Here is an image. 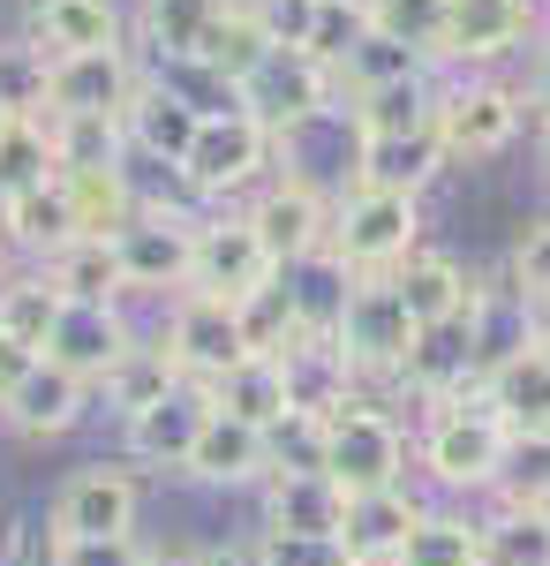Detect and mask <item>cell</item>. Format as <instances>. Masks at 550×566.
<instances>
[{"label":"cell","instance_id":"53","mask_svg":"<svg viewBox=\"0 0 550 566\" xmlns=\"http://www.w3.org/2000/svg\"><path fill=\"white\" fill-rule=\"evenodd\" d=\"M520 98H528L536 122H550V39L536 45V61H528V91H520Z\"/></svg>","mask_w":550,"mask_h":566},{"label":"cell","instance_id":"48","mask_svg":"<svg viewBox=\"0 0 550 566\" xmlns=\"http://www.w3.org/2000/svg\"><path fill=\"white\" fill-rule=\"evenodd\" d=\"M256 15H264L272 45H295V53H309V39H317V15H325V0H256Z\"/></svg>","mask_w":550,"mask_h":566},{"label":"cell","instance_id":"37","mask_svg":"<svg viewBox=\"0 0 550 566\" xmlns=\"http://www.w3.org/2000/svg\"><path fill=\"white\" fill-rule=\"evenodd\" d=\"M234 310H242V340H250V355H287L295 340H309V325H302V295H295L287 272H272L250 303H234Z\"/></svg>","mask_w":550,"mask_h":566},{"label":"cell","instance_id":"27","mask_svg":"<svg viewBox=\"0 0 550 566\" xmlns=\"http://www.w3.org/2000/svg\"><path fill=\"white\" fill-rule=\"evenodd\" d=\"M39 272L61 287V295H68V303H121V295H128L114 234H76V242H61Z\"/></svg>","mask_w":550,"mask_h":566},{"label":"cell","instance_id":"55","mask_svg":"<svg viewBox=\"0 0 550 566\" xmlns=\"http://www.w3.org/2000/svg\"><path fill=\"white\" fill-rule=\"evenodd\" d=\"M144 566H204V552H197V544H159Z\"/></svg>","mask_w":550,"mask_h":566},{"label":"cell","instance_id":"13","mask_svg":"<svg viewBox=\"0 0 550 566\" xmlns=\"http://www.w3.org/2000/svg\"><path fill=\"white\" fill-rule=\"evenodd\" d=\"M204 423H212V392L181 378L167 400H151L144 416H128L121 446H128V461H144V469H173V476H181L189 453H197V438H204Z\"/></svg>","mask_w":550,"mask_h":566},{"label":"cell","instance_id":"58","mask_svg":"<svg viewBox=\"0 0 550 566\" xmlns=\"http://www.w3.org/2000/svg\"><path fill=\"white\" fill-rule=\"evenodd\" d=\"M8 280H15V272H8V264H0V310H8Z\"/></svg>","mask_w":550,"mask_h":566},{"label":"cell","instance_id":"56","mask_svg":"<svg viewBox=\"0 0 550 566\" xmlns=\"http://www.w3.org/2000/svg\"><path fill=\"white\" fill-rule=\"evenodd\" d=\"M536 167H543V175H550V122H543V129H536Z\"/></svg>","mask_w":550,"mask_h":566},{"label":"cell","instance_id":"12","mask_svg":"<svg viewBox=\"0 0 550 566\" xmlns=\"http://www.w3.org/2000/svg\"><path fill=\"white\" fill-rule=\"evenodd\" d=\"M279 264L264 258L250 212H219V219H197V264H189V287L197 295H219V303H250L256 287L272 280Z\"/></svg>","mask_w":550,"mask_h":566},{"label":"cell","instance_id":"21","mask_svg":"<svg viewBox=\"0 0 550 566\" xmlns=\"http://www.w3.org/2000/svg\"><path fill=\"white\" fill-rule=\"evenodd\" d=\"M392 287H400V303H408V317H415L423 333L467 325V310H475V295H483V280H475L461 258H445V250H415V258L392 272Z\"/></svg>","mask_w":550,"mask_h":566},{"label":"cell","instance_id":"7","mask_svg":"<svg viewBox=\"0 0 550 566\" xmlns=\"http://www.w3.org/2000/svg\"><path fill=\"white\" fill-rule=\"evenodd\" d=\"M114 250H121V280L128 295H189V264H197V219L181 212V205H151L144 197V212L128 219L121 234H114Z\"/></svg>","mask_w":550,"mask_h":566},{"label":"cell","instance_id":"5","mask_svg":"<svg viewBox=\"0 0 550 566\" xmlns=\"http://www.w3.org/2000/svg\"><path fill=\"white\" fill-rule=\"evenodd\" d=\"M136 514H144V483L114 461H91L76 476H61L53 506H45V536L53 544H106V536H136Z\"/></svg>","mask_w":550,"mask_h":566},{"label":"cell","instance_id":"11","mask_svg":"<svg viewBox=\"0 0 550 566\" xmlns=\"http://www.w3.org/2000/svg\"><path fill=\"white\" fill-rule=\"evenodd\" d=\"M332 91H339V76L317 61V53L279 45L250 84H242V114H256L272 136H287V129H302V122H317V114H332V106H339Z\"/></svg>","mask_w":550,"mask_h":566},{"label":"cell","instance_id":"2","mask_svg":"<svg viewBox=\"0 0 550 566\" xmlns=\"http://www.w3.org/2000/svg\"><path fill=\"white\" fill-rule=\"evenodd\" d=\"M506 423L483 408V392L475 400H445V408H430L423 431H415V469H423L437 491H453V499H475V491H498V469H506Z\"/></svg>","mask_w":550,"mask_h":566},{"label":"cell","instance_id":"10","mask_svg":"<svg viewBox=\"0 0 550 566\" xmlns=\"http://www.w3.org/2000/svg\"><path fill=\"white\" fill-rule=\"evenodd\" d=\"M528 122V98L512 84H445L437 98V144H445V167H461V159H498L512 136Z\"/></svg>","mask_w":550,"mask_h":566},{"label":"cell","instance_id":"9","mask_svg":"<svg viewBox=\"0 0 550 566\" xmlns=\"http://www.w3.org/2000/svg\"><path fill=\"white\" fill-rule=\"evenodd\" d=\"M250 227H256V242H264V258L279 264V272H295V264L332 250V197L302 175H279L256 189Z\"/></svg>","mask_w":550,"mask_h":566},{"label":"cell","instance_id":"39","mask_svg":"<svg viewBox=\"0 0 550 566\" xmlns=\"http://www.w3.org/2000/svg\"><path fill=\"white\" fill-rule=\"evenodd\" d=\"M483 566H550V506H490Z\"/></svg>","mask_w":550,"mask_h":566},{"label":"cell","instance_id":"32","mask_svg":"<svg viewBox=\"0 0 550 566\" xmlns=\"http://www.w3.org/2000/svg\"><path fill=\"white\" fill-rule=\"evenodd\" d=\"M45 144H53V175H91V167H121L128 129L114 114H45Z\"/></svg>","mask_w":550,"mask_h":566},{"label":"cell","instance_id":"20","mask_svg":"<svg viewBox=\"0 0 550 566\" xmlns=\"http://www.w3.org/2000/svg\"><path fill=\"white\" fill-rule=\"evenodd\" d=\"M423 514H430V499L415 491V483L362 491V499H347V536H339V552H347V559H362V566H392Z\"/></svg>","mask_w":550,"mask_h":566},{"label":"cell","instance_id":"41","mask_svg":"<svg viewBox=\"0 0 550 566\" xmlns=\"http://www.w3.org/2000/svg\"><path fill=\"white\" fill-rule=\"evenodd\" d=\"M61 310H68V295H61V287H53V280L39 272V264H31V272H15V280H8V310H0V333L45 355L53 325H61Z\"/></svg>","mask_w":550,"mask_h":566},{"label":"cell","instance_id":"50","mask_svg":"<svg viewBox=\"0 0 550 566\" xmlns=\"http://www.w3.org/2000/svg\"><path fill=\"white\" fill-rule=\"evenodd\" d=\"M264 559L272 566H339L347 552L339 544H317V536H264Z\"/></svg>","mask_w":550,"mask_h":566},{"label":"cell","instance_id":"45","mask_svg":"<svg viewBox=\"0 0 550 566\" xmlns=\"http://www.w3.org/2000/svg\"><path fill=\"white\" fill-rule=\"evenodd\" d=\"M39 181H53V144H45V122H0V197L39 189Z\"/></svg>","mask_w":550,"mask_h":566},{"label":"cell","instance_id":"24","mask_svg":"<svg viewBox=\"0 0 550 566\" xmlns=\"http://www.w3.org/2000/svg\"><path fill=\"white\" fill-rule=\"evenodd\" d=\"M0 242H15L31 264H45L61 242H76V205H68V181L53 175L39 189H15L0 205Z\"/></svg>","mask_w":550,"mask_h":566},{"label":"cell","instance_id":"4","mask_svg":"<svg viewBox=\"0 0 550 566\" xmlns=\"http://www.w3.org/2000/svg\"><path fill=\"white\" fill-rule=\"evenodd\" d=\"M332 340L347 348V363H355L362 386H400L408 363H415V348H423V325L408 317V303H400L392 280H355Z\"/></svg>","mask_w":550,"mask_h":566},{"label":"cell","instance_id":"29","mask_svg":"<svg viewBox=\"0 0 550 566\" xmlns=\"http://www.w3.org/2000/svg\"><path fill=\"white\" fill-rule=\"evenodd\" d=\"M437 98H445V84L408 76V84H384V91H355L347 122H355V136H430L437 129Z\"/></svg>","mask_w":550,"mask_h":566},{"label":"cell","instance_id":"26","mask_svg":"<svg viewBox=\"0 0 550 566\" xmlns=\"http://www.w3.org/2000/svg\"><path fill=\"white\" fill-rule=\"evenodd\" d=\"M445 167V144L430 136H355V189H408L423 197V181Z\"/></svg>","mask_w":550,"mask_h":566},{"label":"cell","instance_id":"14","mask_svg":"<svg viewBox=\"0 0 550 566\" xmlns=\"http://www.w3.org/2000/svg\"><path fill=\"white\" fill-rule=\"evenodd\" d=\"M256 536H317V544H339L347 536V491L325 469H272L264 476V528Z\"/></svg>","mask_w":550,"mask_h":566},{"label":"cell","instance_id":"51","mask_svg":"<svg viewBox=\"0 0 550 566\" xmlns=\"http://www.w3.org/2000/svg\"><path fill=\"white\" fill-rule=\"evenodd\" d=\"M39 363H45L39 348H23V340H8V333H0V400H8V392L23 386V378H31Z\"/></svg>","mask_w":550,"mask_h":566},{"label":"cell","instance_id":"3","mask_svg":"<svg viewBox=\"0 0 550 566\" xmlns=\"http://www.w3.org/2000/svg\"><path fill=\"white\" fill-rule=\"evenodd\" d=\"M408 461H415L408 423H400L392 408H378L370 392H362V400H347L339 416H325V476H332L347 499L408 483Z\"/></svg>","mask_w":550,"mask_h":566},{"label":"cell","instance_id":"15","mask_svg":"<svg viewBox=\"0 0 550 566\" xmlns=\"http://www.w3.org/2000/svg\"><path fill=\"white\" fill-rule=\"evenodd\" d=\"M144 333L121 317V303H68L61 310V325H53V340H45V363H61V370H76L91 392L106 386V370L136 348Z\"/></svg>","mask_w":550,"mask_h":566},{"label":"cell","instance_id":"8","mask_svg":"<svg viewBox=\"0 0 550 566\" xmlns=\"http://www.w3.org/2000/svg\"><path fill=\"white\" fill-rule=\"evenodd\" d=\"M272 159H279V136L264 129L256 114H219V122L197 129L189 159L173 175H181V189H197V197H242L250 181H264Z\"/></svg>","mask_w":550,"mask_h":566},{"label":"cell","instance_id":"49","mask_svg":"<svg viewBox=\"0 0 550 566\" xmlns=\"http://www.w3.org/2000/svg\"><path fill=\"white\" fill-rule=\"evenodd\" d=\"M61 559H68V566H144V559H151V544H136V536H106V544H61Z\"/></svg>","mask_w":550,"mask_h":566},{"label":"cell","instance_id":"1","mask_svg":"<svg viewBox=\"0 0 550 566\" xmlns=\"http://www.w3.org/2000/svg\"><path fill=\"white\" fill-rule=\"evenodd\" d=\"M423 250V197L408 189H339L332 197V258L355 280H392Z\"/></svg>","mask_w":550,"mask_h":566},{"label":"cell","instance_id":"44","mask_svg":"<svg viewBox=\"0 0 550 566\" xmlns=\"http://www.w3.org/2000/svg\"><path fill=\"white\" fill-rule=\"evenodd\" d=\"M506 287H512V295H520L528 310H536V317H550V212H543V219H528V227L512 234Z\"/></svg>","mask_w":550,"mask_h":566},{"label":"cell","instance_id":"57","mask_svg":"<svg viewBox=\"0 0 550 566\" xmlns=\"http://www.w3.org/2000/svg\"><path fill=\"white\" fill-rule=\"evenodd\" d=\"M536 348H543V363H550V317H543V325H536Z\"/></svg>","mask_w":550,"mask_h":566},{"label":"cell","instance_id":"22","mask_svg":"<svg viewBox=\"0 0 550 566\" xmlns=\"http://www.w3.org/2000/svg\"><path fill=\"white\" fill-rule=\"evenodd\" d=\"M483 408L506 423V438H550V363L543 348H520L483 370Z\"/></svg>","mask_w":550,"mask_h":566},{"label":"cell","instance_id":"16","mask_svg":"<svg viewBox=\"0 0 550 566\" xmlns=\"http://www.w3.org/2000/svg\"><path fill=\"white\" fill-rule=\"evenodd\" d=\"M136 84H144V69L128 61V45H114V53H53V98H45V114H114L121 122Z\"/></svg>","mask_w":550,"mask_h":566},{"label":"cell","instance_id":"43","mask_svg":"<svg viewBox=\"0 0 550 566\" xmlns=\"http://www.w3.org/2000/svg\"><path fill=\"white\" fill-rule=\"evenodd\" d=\"M151 76L197 114V122H219V114H242V91L219 76L212 61H151Z\"/></svg>","mask_w":550,"mask_h":566},{"label":"cell","instance_id":"46","mask_svg":"<svg viewBox=\"0 0 550 566\" xmlns=\"http://www.w3.org/2000/svg\"><path fill=\"white\" fill-rule=\"evenodd\" d=\"M490 499L498 506H550V438H512Z\"/></svg>","mask_w":550,"mask_h":566},{"label":"cell","instance_id":"47","mask_svg":"<svg viewBox=\"0 0 550 566\" xmlns=\"http://www.w3.org/2000/svg\"><path fill=\"white\" fill-rule=\"evenodd\" d=\"M272 438V469H325V423L317 416H287Z\"/></svg>","mask_w":550,"mask_h":566},{"label":"cell","instance_id":"42","mask_svg":"<svg viewBox=\"0 0 550 566\" xmlns=\"http://www.w3.org/2000/svg\"><path fill=\"white\" fill-rule=\"evenodd\" d=\"M332 76L347 91H384V84H408V76H430V61L408 53V45H392V39H378V31L362 23V39L347 45V61H339Z\"/></svg>","mask_w":550,"mask_h":566},{"label":"cell","instance_id":"34","mask_svg":"<svg viewBox=\"0 0 550 566\" xmlns=\"http://www.w3.org/2000/svg\"><path fill=\"white\" fill-rule=\"evenodd\" d=\"M53 98V53L31 31L0 39V122H45Z\"/></svg>","mask_w":550,"mask_h":566},{"label":"cell","instance_id":"17","mask_svg":"<svg viewBox=\"0 0 550 566\" xmlns=\"http://www.w3.org/2000/svg\"><path fill=\"white\" fill-rule=\"evenodd\" d=\"M189 483H204V491H264V476H272V438L256 431V423H242V416H219L204 423V438H197V453H189V469H181Z\"/></svg>","mask_w":550,"mask_h":566},{"label":"cell","instance_id":"54","mask_svg":"<svg viewBox=\"0 0 550 566\" xmlns=\"http://www.w3.org/2000/svg\"><path fill=\"white\" fill-rule=\"evenodd\" d=\"M204 566H272V559H264V536H226L204 552Z\"/></svg>","mask_w":550,"mask_h":566},{"label":"cell","instance_id":"31","mask_svg":"<svg viewBox=\"0 0 550 566\" xmlns=\"http://www.w3.org/2000/svg\"><path fill=\"white\" fill-rule=\"evenodd\" d=\"M226 8H234V0H144V8H136V31L151 45V61H197Z\"/></svg>","mask_w":550,"mask_h":566},{"label":"cell","instance_id":"28","mask_svg":"<svg viewBox=\"0 0 550 566\" xmlns=\"http://www.w3.org/2000/svg\"><path fill=\"white\" fill-rule=\"evenodd\" d=\"M31 39L45 53H114L121 45V8L114 0H39Z\"/></svg>","mask_w":550,"mask_h":566},{"label":"cell","instance_id":"40","mask_svg":"<svg viewBox=\"0 0 550 566\" xmlns=\"http://www.w3.org/2000/svg\"><path fill=\"white\" fill-rule=\"evenodd\" d=\"M445 15H453V0H362V23H370L378 39L423 53V61L445 53Z\"/></svg>","mask_w":550,"mask_h":566},{"label":"cell","instance_id":"25","mask_svg":"<svg viewBox=\"0 0 550 566\" xmlns=\"http://www.w3.org/2000/svg\"><path fill=\"white\" fill-rule=\"evenodd\" d=\"M121 129H128V151L159 159V167H181L204 122H197V114H189V106H181L159 76H144V84H136V98H128V114H121Z\"/></svg>","mask_w":550,"mask_h":566},{"label":"cell","instance_id":"19","mask_svg":"<svg viewBox=\"0 0 550 566\" xmlns=\"http://www.w3.org/2000/svg\"><path fill=\"white\" fill-rule=\"evenodd\" d=\"M536 31V0H453L445 15V53L437 61H467V69H490L520 53Z\"/></svg>","mask_w":550,"mask_h":566},{"label":"cell","instance_id":"6","mask_svg":"<svg viewBox=\"0 0 550 566\" xmlns=\"http://www.w3.org/2000/svg\"><path fill=\"white\" fill-rule=\"evenodd\" d=\"M159 348L173 355V370L189 378V386L212 392L234 363H250V340H242V310L219 303V295H173L167 303V325H159Z\"/></svg>","mask_w":550,"mask_h":566},{"label":"cell","instance_id":"23","mask_svg":"<svg viewBox=\"0 0 550 566\" xmlns=\"http://www.w3.org/2000/svg\"><path fill=\"white\" fill-rule=\"evenodd\" d=\"M279 370H287V400H295V416H339L347 400H362V378H355V363L339 340H295V348L279 355Z\"/></svg>","mask_w":550,"mask_h":566},{"label":"cell","instance_id":"36","mask_svg":"<svg viewBox=\"0 0 550 566\" xmlns=\"http://www.w3.org/2000/svg\"><path fill=\"white\" fill-rule=\"evenodd\" d=\"M392 566H483V514H453V506H430L415 536L400 544Z\"/></svg>","mask_w":550,"mask_h":566},{"label":"cell","instance_id":"59","mask_svg":"<svg viewBox=\"0 0 550 566\" xmlns=\"http://www.w3.org/2000/svg\"><path fill=\"white\" fill-rule=\"evenodd\" d=\"M339 566H362V559H339Z\"/></svg>","mask_w":550,"mask_h":566},{"label":"cell","instance_id":"38","mask_svg":"<svg viewBox=\"0 0 550 566\" xmlns=\"http://www.w3.org/2000/svg\"><path fill=\"white\" fill-rule=\"evenodd\" d=\"M61 181H68V205H76V234H121L144 212L128 167H91V175H61Z\"/></svg>","mask_w":550,"mask_h":566},{"label":"cell","instance_id":"18","mask_svg":"<svg viewBox=\"0 0 550 566\" xmlns=\"http://www.w3.org/2000/svg\"><path fill=\"white\" fill-rule=\"evenodd\" d=\"M91 400H98V392H91L76 370H61V363H39L23 386L0 400V423H8L15 438H39V446H45V438H68V431H76V423L91 416Z\"/></svg>","mask_w":550,"mask_h":566},{"label":"cell","instance_id":"35","mask_svg":"<svg viewBox=\"0 0 550 566\" xmlns=\"http://www.w3.org/2000/svg\"><path fill=\"white\" fill-rule=\"evenodd\" d=\"M272 53H279V45H272V31H264L256 0H234V8H226V15L212 23V39H204V53H197V61H212L219 76L242 91V84L256 76V69L272 61Z\"/></svg>","mask_w":550,"mask_h":566},{"label":"cell","instance_id":"30","mask_svg":"<svg viewBox=\"0 0 550 566\" xmlns=\"http://www.w3.org/2000/svg\"><path fill=\"white\" fill-rule=\"evenodd\" d=\"M212 408H219V416H242V423H256V431H279V423L295 416L279 355H250V363H234V370L212 386Z\"/></svg>","mask_w":550,"mask_h":566},{"label":"cell","instance_id":"33","mask_svg":"<svg viewBox=\"0 0 550 566\" xmlns=\"http://www.w3.org/2000/svg\"><path fill=\"white\" fill-rule=\"evenodd\" d=\"M173 386H181V370H173V355L159 348V333H151V340H136V348L106 370L98 400H106V416H121V423H128V416H144L151 400H167Z\"/></svg>","mask_w":550,"mask_h":566},{"label":"cell","instance_id":"52","mask_svg":"<svg viewBox=\"0 0 550 566\" xmlns=\"http://www.w3.org/2000/svg\"><path fill=\"white\" fill-rule=\"evenodd\" d=\"M8 566H68V559H61V544H53L45 528H23L15 552H8Z\"/></svg>","mask_w":550,"mask_h":566}]
</instances>
